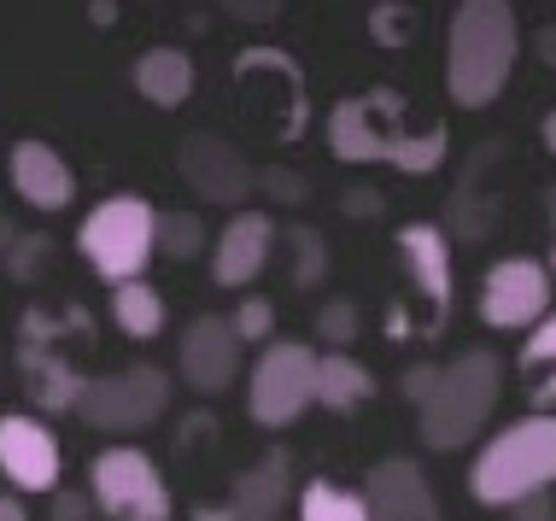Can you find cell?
<instances>
[{"mask_svg":"<svg viewBox=\"0 0 556 521\" xmlns=\"http://www.w3.org/2000/svg\"><path fill=\"white\" fill-rule=\"evenodd\" d=\"M345 217H375V212H381V193H375V188H345Z\"/></svg>","mask_w":556,"mask_h":521,"instance_id":"obj_35","label":"cell"},{"mask_svg":"<svg viewBox=\"0 0 556 521\" xmlns=\"http://www.w3.org/2000/svg\"><path fill=\"white\" fill-rule=\"evenodd\" d=\"M498 398H504V357L492 346H463L451 364H440L433 393L422 398L428 452H463L492 422Z\"/></svg>","mask_w":556,"mask_h":521,"instance_id":"obj_3","label":"cell"},{"mask_svg":"<svg viewBox=\"0 0 556 521\" xmlns=\"http://www.w3.org/2000/svg\"><path fill=\"white\" fill-rule=\"evenodd\" d=\"M193 521H235L229 504H193Z\"/></svg>","mask_w":556,"mask_h":521,"instance_id":"obj_37","label":"cell"},{"mask_svg":"<svg viewBox=\"0 0 556 521\" xmlns=\"http://www.w3.org/2000/svg\"><path fill=\"white\" fill-rule=\"evenodd\" d=\"M288 498H293V457L276 445V452H264L252 469L235 474L229 510H235V521H276L288 510Z\"/></svg>","mask_w":556,"mask_h":521,"instance_id":"obj_19","label":"cell"},{"mask_svg":"<svg viewBox=\"0 0 556 521\" xmlns=\"http://www.w3.org/2000/svg\"><path fill=\"white\" fill-rule=\"evenodd\" d=\"M88 516H94V498L88 493H65V486L53 493V521H88Z\"/></svg>","mask_w":556,"mask_h":521,"instance_id":"obj_33","label":"cell"},{"mask_svg":"<svg viewBox=\"0 0 556 521\" xmlns=\"http://www.w3.org/2000/svg\"><path fill=\"white\" fill-rule=\"evenodd\" d=\"M433 376H440V364H410V369H404V381H399L404 405H416V410H422V398L433 393Z\"/></svg>","mask_w":556,"mask_h":521,"instance_id":"obj_32","label":"cell"},{"mask_svg":"<svg viewBox=\"0 0 556 521\" xmlns=\"http://www.w3.org/2000/svg\"><path fill=\"white\" fill-rule=\"evenodd\" d=\"M205 252V223L193 212H159V258L188 264Z\"/></svg>","mask_w":556,"mask_h":521,"instance_id":"obj_25","label":"cell"},{"mask_svg":"<svg viewBox=\"0 0 556 521\" xmlns=\"http://www.w3.org/2000/svg\"><path fill=\"white\" fill-rule=\"evenodd\" d=\"M509 521H556V493H533V498L509 504Z\"/></svg>","mask_w":556,"mask_h":521,"instance_id":"obj_34","label":"cell"},{"mask_svg":"<svg viewBox=\"0 0 556 521\" xmlns=\"http://www.w3.org/2000/svg\"><path fill=\"white\" fill-rule=\"evenodd\" d=\"M135 88H141V100H153L159 112H176L193 94V59L182 48H147L141 65H135Z\"/></svg>","mask_w":556,"mask_h":521,"instance_id":"obj_20","label":"cell"},{"mask_svg":"<svg viewBox=\"0 0 556 521\" xmlns=\"http://www.w3.org/2000/svg\"><path fill=\"white\" fill-rule=\"evenodd\" d=\"M77 252L112 281H141V270L159 258V212L141 193H112L77 229Z\"/></svg>","mask_w":556,"mask_h":521,"instance_id":"obj_5","label":"cell"},{"mask_svg":"<svg viewBox=\"0 0 556 521\" xmlns=\"http://www.w3.org/2000/svg\"><path fill=\"white\" fill-rule=\"evenodd\" d=\"M288 252H293V288H317V281L328 276V264H334V258H328V246H323V234L317 229H305V223H293V229H288Z\"/></svg>","mask_w":556,"mask_h":521,"instance_id":"obj_26","label":"cell"},{"mask_svg":"<svg viewBox=\"0 0 556 521\" xmlns=\"http://www.w3.org/2000/svg\"><path fill=\"white\" fill-rule=\"evenodd\" d=\"M176 170H182V182L212 205H247L252 188H258V170L240 158V147H229L223 136H212V129L182 136V147H176Z\"/></svg>","mask_w":556,"mask_h":521,"instance_id":"obj_11","label":"cell"},{"mask_svg":"<svg viewBox=\"0 0 556 521\" xmlns=\"http://www.w3.org/2000/svg\"><path fill=\"white\" fill-rule=\"evenodd\" d=\"M18 369H24V393L41 405V416H59V410H77L83 398V369L71 364L59 346H41V340H18Z\"/></svg>","mask_w":556,"mask_h":521,"instance_id":"obj_18","label":"cell"},{"mask_svg":"<svg viewBox=\"0 0 556 521\" xmlns=\"http://www.w3.org/2000/svg\"><path fill=\"white\" fill-rule=\"evenodd\" d=\"M88 498L106 521H170V481L141 445H106L88 463Z\"/></svg>","mask_w":556,"mask_h":521,"instance_id":"obj_6","label":"cell"},{"mask_svg":"<svg viewBox=\"0 0 556 521\" xmlns=\"http://www.w3.org/2000/svg\"><path fill=\"white\" fill-rule=\"evenodd\" d=\"M235 334L240 346H269V334H276V305L264 300V293H247V300L235 305Z\"/></svg>","mask_w":556,"mask_h":521,"instance_id":"obj_29","label":"cell"},{"mask_svg":"<svg viewBox=\"0 0 556 521\" xmlns=\"http://www.w3.org/2000/svg\"><path fill=\"white\" fill-rule=\"evenodd\" d=\"M328 147L345 165H393L404 176H428L445 165L451 129L445 117L416 129L399 88H369V94H345L328 112Z\"/></svg>","mask_w":556,"mask_h":521,"instance_id":"obj_1","label":"cell"},{"mask_svg":"<svg viewBox=\"0 0 556 521\" xmlns=\"http://www.w3.org/2000/svg\"><path fill=\"white\" fill-rule=\"evenodd\" d=\"M521 59V18L504 0H469L445 24V94L463 112H480L504 94Z\"/></svg>","mask_w":556,"mask_h":521,"instance_id":"obj_2","label":"cell"},{"mask_svg":"<svg viewBox=\"0 0 556 521\" xmlns=\"http://www.w3.org/2000/svg\"><path fill=\"white\" fill-rule=\"evenodd\" d=\"M12 188H18V200L36 205V212H65L71 193H77V176L59 158V147L12 141Z\"/></svg>","mask_w":556,"mask_h":521,"instance_id":"obj_17","label":"cell"},{"mask_svg":"<svg viewBox=\"0 0 556 521\" xmlns=\"http://www.w3.org/2000/svg\"><path fill=\"white\" fill-rule=\"evenodd\" d=\"M469 493L492 510H509L533 493H556V410L521 416V422L498 428L480 445L469 469Z\"/></svg>","mask_w":556,"mask_h":521,"instance_id":"obj_4","label":"cell"},{"mask_svg":"<svg viewBox=\"0 0 556 521\" xmlns=\"http://www.w3.org/2000/svg\"><path fill=\"white\" fill-rule=\"evenodd\" d=\"M164 293L153 281H117L112 288V322L124 329L129 340H159L164 334Z\"/></svg>","mask_w":556,"mask_h":521,"instance_id":"obj_23","label":"cell"},{"mask_svg":"<svg viewBox=\"0 0 556 521\" xmlns=\"http://www.w3.org/2000/svg\"><path fill=\"white\" fill-rule=\"evenodd\" d=\"M393 241L404 264V300L416 305V334L440 340L451 305H457V293H451V234L440 223H404Z\"/></svg>","mask_w":556,"mask_h":521,"instance_id":"obj_9","label":"cell"},{"mask_svg":"<svg viewBox=\"0 0 556 521\" xmlns=\"http://www.w3.org/2000/svg\"><path fill=\"white\" fill-rule=\"evenodd\" d=\"M369 36L381 41V48H404V41L416 36V12L399 7V0H387V7L369 12Z\"/></svg>","mask_w":556,"mask_h":521,"instance_id":"obj_30","label":"cell"},{"mask_svg":"<svg viewBox=\"0 0 556 521\" xmlns=\"http://www.w3.org/2000/svg\"><path fill=\"white\" fill-rule=\"evenodd\" d=\"M504 165V141H480V153L463 165L457 188H451V212L440 229L457 234V241H486V229L498 223V200L486 193V176Z\"/></svg>","mask_w":556,"mask_h":521,"instance_id":"obj_16","label":"cell"},{"mask_svg":"<svg viewBox=\"0 0 556 521\" xmlns=\"http://www.w3.org/2000/svg\"><path fill=\"white\" fill-rule=\"evenodd\" d=\"M0 521H29V510L12 493H0Z\"/></svg>","mask_w":556,"mask_h":521,"instance_id":"obj_39","label":"cell"},{"mask_svg":"<svg viewBox=\"0 0 556 521\" xmlns=\"http://www.w3.org/2000/svg\"><path fill=\"white\" fill-rule=\"evenodd\" d=\"M182 381L200 398H217L240 381V334L229 317H193L182 329Z\"/></svg>","mask_w":556,"mask_h":521,"instance_id":"obj_13","label":"cell"},{"mask_svg":"<svg viewBox=\"0 0 556 521\" xmlns=\"http://www.w3.org/2000/svg\"><path fill=\"white\" fill-rule=\"evenodd\" d=\"M551 317V270L545 258H528V252H509L486 276H480V322L486 329H539Z\"/></svg>","mask_w":556,"mask_h":521,"instance_id":"obj_10","label":"cell"},{"mask_svg":"<svg viewBox=\"0 0 556 521\" xmlns=\"http://www.w3.org/2000/svg\"><path fill=\"white\" fill-rule=\"evenodd\" d=\"M0 264H7L12 281H36V276L53 264V241H48V234H29V229H24L18 241L0 252Z\"/></svg>","mask_w":556,"mask_h":521,"instance_id":"obj_28","label":"cell"},{"mask_svg":"<svg viewBox=\"0 0 556 521\" xmlns=\"http://www.w3.org/2000/svg\"><path fill=\"white\" fill-rule=\"evenodd\" d=\"M364 510L369 521H440V498L422 463L410 457H381L364 481Z\"/></svg>","mask_w":556,"mask_h":521,"instance_id":"obj_14","label":"cell"},{"mask_svg":"<svg viewBox=\"0 0 556 521\" xmlns=\"http://www.w3.org/2000/svg\"><path fill=\"white\" fill-rule=\"evenodd\" d=\"M375 398V376L364 364H357L352 352H323L317 357V405L323 410H357V405H369Z\"/></svg>","mask_w":556,"mask_h":521,"instance_id":"obj_21","label":"cell"},{"mask_svg":"<svg viewBox=\"0 0 556 521\" xmlns=\"http://www.w3.org/2000/svg\"><path fill=\"white\" fill-rule=\"evenodd\" d=\"M516 376H521V386H528L533 410H551V405H556V310L539 322L528 340H521Z\"/></svg>","mask_w":556,"mask_h":521,"instance_id":"obj_22","label":"cell"},{"mask_svg":"<svg viewBox=\"0 0 556 521\" xmlns=\"http://www.w3.org/2000/svg\"><path fill=\"white\" fill-rule=\"evenodd\" d=\"M545 270H551V276H556V241H551V258H545Z\"/></svg>","mask_w":556,"mask_h":521,"instance_id":"obj_43","label":"cell"},{"mask_svg":"<svg viewBox=\"0 0 556 521\" xmlns=\"http://www.w3.org/2000/svg\"><path fill=\"white\" fill-rule=\"evenodd\" d=\"M276 12H281V7H264V0H240V7H235V18H247V24H269Z\"/></svg>","mask_w":556,"mask_h":521,"instance_id":"obj_36","label":"cell"},{"mask_svg":"<svg viewBox=\"0 0 556 521\" xmlns=\"http://www.w3.org/2000/svg\"><path fill=\"white\" fill-rule=\"evenodd\" d=\"M539 59H545V65L556 71V24H545V29H539Z\"/></svg>","mask_w":556,"mask_h":521,"instance_id":"obj_38","label":"cell"},{"mask_svg":"<svg viewBox=\"0 0 556 521\" xmlns=\"http://www.w3.org/2000/svg\"><path fill=\"white\" fill-rule=\"evenodd\" d=\"M299 521H369V510H364V493H352V486L311 481L299 493Z\"/></svg>","mask_w":556,"mask_h":521,"instance_id":"obj_24","label":"cell"},{"mask_svg":"<svg viewBox=\"0 0 556 521\" xmlns=\"http://www.w3.org/2000/svg\"><path fill=\"white\" fill-rule=\"evenodd\" d=\"M317 405V352L299 340H269L247 369V410L258 428H293Z\"/></svg>","mask_w":556,"mask_h":521,"instance_id":"obj_7","label":"cell"},{"mask_svg":"<svg viewBox=\"0 0 556 521\" xmlns=\"http://www.w3.org/2000/svg\"><path fill=\"white\" fill-rule=\"evenodd\" d=\"M18 234H24V229H18V223H12V217H0V252H7L12 241H18Z\"/></svg>","mask_w":556,"mask_h":521,"instance_id":"obj_41","label":"cell"},{"mask_svg":"<svg viewBox=\"0 0 556 521\" xmlns=\"http://www.w3.org/2000/svg\"><path fill=\"white\" fill-rule=\"evenodd\" d=\"M317 334L328 352H345L357 334H364V310H357L352 300H323L317 305Z\"/></svg>","mask_w":556,"mask_h":521,"instance_id":"obj_27","label":"cell"},{"mask_svg":"<svg viewBox=\"0 0 556 521\" xmlns=\"http://www.w3.org/2000/svg\"><path fill=\"white\" fill-rule=\"evenodd\" d=\"M258 188H269L281 205H299V200H305V176H293V170H281V165H269V170L258 176Z\"/></svg>","mask_w":556,"mask_h":521,"instance_id":"obj_31","label":"cell"},{"mask_svg":"<svg viewBox=\"0 0 556 521\" xmlns=\"http://www.w3.org/2000/svg\"><path fill=\"white\" fill-rule=\"evenodd\" d=\"M170 410V381H164L159 364H135V369H112V376H94L83 381V398H77V416L94 434H141L153 428L159 416Z\"/></svg>","mask_w":556,"mask_h":521,"instance_id":"obj_8","label":"cell"},{"mask_svg":"<svg viewBox=\"0 0 556 521\" xmlns=\"http://www.w3.org/2000/svg\"><path fill=\"white\" fill-rule=\"evenodd\" d=\"M276 252V223L264 212H235L212 241V281L217 288H252Z\"/></svg>","mask_w":556,"mask_h":521,"instance_id":"obj_15","label":"cell"},{"mask_svg":"<svg viewBox=\"0 0 556 521\" xmlns=\"http://www.w3.org/2000/svg\"><path fill=\"white\" fill-rule=\"evenodd\" d=\"M539 141H545V153L556 158V112H545V117H539Z\"/></svg>","mask_w":556,"mask_h":521,"instance_id":"obj_40","label":"cell"},{"mask_svg":"<svg viewBox=\"0 0 556 521\" xmlns=\"http://www.w3.org/2000/svg\"><path fill=\"white\" fill-rule=\"evenodd\" d=\"M0 474H7L18 493H59V474H65V452H59L53 428L41 416H0Z\"/></svg>","mask_w":556,"mask_h":521,"instance_id":"obj_12","label":"cell"},{"mask_svg":"<svg viewBox=\"0 0 556 521\" xmlns=\"http://www.w3.org/2000/svg\"><path fill=\"white\" fill-rule=\"evenodd\" d=\"M545 217H551V229H556V182L545 188Z\"/></svg>","mask_w":556,"mask_h":521,"instance_id":"obj_42","label":"cell"}]
</instances>
